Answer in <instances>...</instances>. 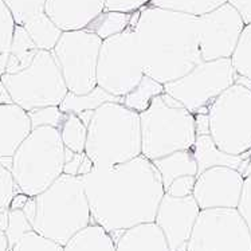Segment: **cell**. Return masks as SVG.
<instances>
[{"label":"cell","mask_w":251,"mask_h":251,"mask_svg":"<svg viewBox=\"0 0 251 251\" xmlns=\"http://www.w3.org/2000/svg\"><path fill=\"white\" fill-rule=\"evenodd\" d=\"M199 212V205L192 195L176 198L164 194L160 200L154 223L163 231L169 250H185Z\"/></svg>","instance_id":"15"},{"label":"cell","mask_w":251,"mask_h":251,"mask_svg":"<svg viewBox=\"0 0 251 251\" xmlns=\"http://www.w3.org/2000/svg\"><path fill=\"white\" fill-rule=\"evenodd\" d=\"M0 79L10 93L12 102L26 112L59 106L69 92L55 56L47 50L36 52L26 69L12 74L4 73Z\"/></svg>","instance_id":"8"},{"label":"cell","mask_w":251,"mask_h":251,"mask_svg":"<svg viewBox=\"0 0 251 251\" xmlns=\"http://www.w3.org/2000/svg\"><path fill=\"white\" fill-rule=\"evenodd\" d=\"M28 113L31 126L38 128V126H54L58 128L62 123V118L65 113L62 112L59 106H46V108L32 109Z\"/></svg>","instance_id":"33"},{"label":"cell","mask_w":251,"mask_h":251,"mask_svg":"<svg viewBox=\"0 0 251 251\" xmlns=\"http://www.w3.org/2000/svg\"><path fill=\"white\" fill-rule=\"evenodd\" d=\"M58 130L61 133L62 143L65 145V148L77 153L85 152L87 125L83 123L82 118L78 114L65 113L61 125L58 126Z\"/></svg>","instance_id":"26"},{"label":"cell","mask_w":251,"mask_h":251,"mask_svg":"<svg viewBox=\"0 0 251 251\" xmlns=\"http://www.w3.org/2000/svg\"><path fill=\"white\" fill-rule=\"evenodd\" d=\"M32 231V226L25 215L23 210H10L8 214V226L5 230V235L8 239V249L15 245L22 236Z\"/></svg>","instance_id":"31"},{"label":"cell","mask_w":251,"mask_h":251,"mask_svg":"<svg viewBox=\"0 0 251 251\" xmlns=\"http://www.w3.org/2000/svg\"><path fill=\"white\" fill-rule=\"evenodd\" d=\"M106 102L123 103V97L113 96L97 85L92 92L86 93V94H74L72 92H67L63 101L59 105V109L63 113L79 114V113L86 112V110H96Z\"/></svg>","instance_id":"23"},{"label":"cell","mask_w":251,"mask_h":251,"mask_svg":"<svg viewBox=\"0 0 251 251\" xmlns=\"http://www.w3.org/2000/svg\"><path fill=\"white\" fill-rule=\"evenodd\" d=\"M28 198L30 196H27L26 194H22V192L15 194V196L11 200L10 210H23V207L26 205Z\"/></svg>","instance_id":"40"},{"label":"cell","mask_w":251,"mask_h":251,"mask_svg":"<svg viewBox=\"0 0 251 251\" xmlns=\"http://www.w3.org/2000/svg\"><path fill=\"white\" fill-rule=\"evenodd\" d=\"M93 223L116 241L124 230L154 222L164 187L153 163L140 154L121 164L93 168L82 176Z\"/></svg>","instance_id":"1"},{"label":"cell","mask_w":251,"mask_h":251,"mask_svg":"<svg viewBox=\"0 0 251 251\" xmlns=\"http://www.w3.org/2000/svg\"><path fill=\"white\" fill-rule=\"evenodd\" d=\"M236 210L243 218V221L246 223L247 228H249L251 234V174L245 176L241 199H239Z\"/></svg>","instance_id":"36"},{"label":"cell","mask_w":251,"mask_h":251,"mask_svg":"<svg viewBox=\"0 0 251 251\" xmlns=\"http://www.w3.org/2000/svg\"><path fill=\"white\" fill-rule=\"evenodd\" d=\"M18 192L10 168L0 161V207H10L11 200Z\"/></svg>","instance_id":"35"},{"label":"cell","mask_w":251,"mask_h":251,"mask_svg":"<svg viewBox=\"0 0 251 251\" xmlns=\"http://www.w3.org/2000/svg\"><path fill=\"white\" fill-rule=\"evenodd\" d=\"M114 242L116 251H171L163 231L154 222L129 227Z\"/></svg>","instance_id":"18"},{"label":"cell","mask_w":251,"mask_h":251,"mask_svg":"<svg viewBox=\"0 0 251 251\" xmlns=\"http://www.w3.org/2000/svg\"><path fill=\"white\" fill-rule=\"evenodd\" d=\"M231 58L201 61L183 77L164 83V93L194 114H207L218 96L236 82Z\"/></svg>","instance_id":"10"},{"label":"cell","mask_w":251,"mask_h":251,"mask_svg":"<svg viewBox=\"0 0 251 251\" xmlns=\"http://www.w3.org/2000/svg\"><path fill=\"white\" fill-rule=\"evenodd\" d=\"M94 168L92 160L87 157L85 152L77 153L70 149L65 148V165H63V174L72 175V176H85L90 174Z\"/></svg>","instance_id":"32"},{"label":"cell","mask_w":251,"mask_h":251,"mask_svg":"<svg viewBox=\"0 0 251 251\" xmlns=\"http://www.w3.org/2000/svg\"><path fill=\"white\" fill-rule=\"evenodd\" d=\"M102 39L92 31H62L51 51L61 67L67 90L86 94L97 86V62Z\"/></svg>","instance_id":"11"},{"label":"cell","mask_w":251,"mask_h":251,"mask_svg":"<svg viewBox=\"0 0 251 251\" xmlns=\"http://www.w3.org/2000/svg\"><path fill=\"white\" fill-rule=\"evenodd\" d=\"M7 63H8V52L0 54V78H1V75L5 73Z\"/></svg>","instance_id":"43"},{"label":"cell","mask_w":251,"mask_h":251,"mask_svg":"<svg viewBox=\"0 0 251 251\" xmlns=\"http://www.w3.org/2000/svg\"><path fill=\"white\" fill-rule=\"evenodd\" d=\"M245 22L239 12L225 3L211 12L198 16V36L203 61L231 58Z\"/></svg>","instance_id":"13"},{"label":"cell","mask_w":251,"mask_h":251,"mask_svg":"<svg viewBox=\"0 0 251 251\" xmlns=\"http://www.w3.org/2000/svg\"><path fill=\"white\" fill-rule=\"evenodd\" d=\"M133 14V12H132ZM132 14L128 12H118V11H105L93 19L86 30L92 31L101 39H106L110 36L123 32L128 27Z\"/></svg>","instance_id":"27"},{"label":"cell","mask_w":251,"mask_h":251,"mask_svg":"<svg viewBox=\"0 0 251 251\" xmlns=\"http://www.w3.org/2000/svg\"><path fill=\"white\" fill-rule=\"evenodd\" d=\"M38 51L39 49L35 45V42L32 41V38L28 35L26 28L16 25L11 42L10 52H8V63L5 73L12 74L26 69L35 58Z\"/></svg>","instance_id":"22"},{"label":"cell","mask_w":251,"mask_h":251,"mask_svg":"<svg viewBox=\"0 0 251 251\" xmlns=\"http://www.w3.org/2000/svg\"><path fill=\"white\" fill-rule=\"evenodd\" d=\"M185 251H251V234L236 208L200 210Z\"/></svg>","instance_id":"12"},{"label":"cell","mask_w":251,"mask_h":251,"mask_svg":"<svg viewBox=\"0 0 251 251\" xmlns=\"http://www.w3.org/2000/svg\"><path fill=\"white\" fill-rule=\"evenodd\" d=\"M106 0H46L45 11L62 31L82 30L105 10Z\"/></svg>","instance_id":"16"},{"label":"cell","mask_w":251,"mask_h":251,"mask_svg":"<svg viewBox=\"0 0 251 251\" xmlns=\"http://www.w3.org/2000/svg\"><path fill=\"white\" fill-rule=\"evenodd\" d=\"M32 130L28 113L16 103H0V161L10 168L18 147Z\"/></svg>","instance_id":"17"},{"label":"cell","mask_w":251,"mask_h":251,"mask_svg":"<svg viewBox=\"0 0 251 251\" xmlns=\"http://www.w3.org/2000/svg\"><path fill=\"white\" fill-rule=\"evenodd\" d=\"M140 128L141 154L151 161L191 149L196 140L195 114L167 93L152 98L140 113Z\"/></svg>","instance_id":"6"},{"label":"cell","mask_w":251,"mask_h":251,"mask_svg":"<svg viewBox=\"0 0 251 251\" xmlns=\"http://www.w3.org/2000/svg\"><path fill=\"white\" fill-rule=\"evenodd\" d=\"M227 3L239 12L245 25L251 23V0H227Z\"/></svg>","instance_id":"39"},{"label":"cell","mask_w":251,"mask_h":251,"mask_svg":"<svg viewBox=\"0 0 251 251\" xmlns=\"http://www.w3.org/2000/svg\"><path fill=\"white\" fill-rule=\"evenodd\" d=\"M148 3H151V0H106L105 11H118V12L132 14Z\"/></svg>","instance_id":"38"},{"label":"cell","mask_w":251,"mask_h":251,"mask_svg":"<svg viewBox=\"0 0 251 251\" xmlns=\"http://www.w3.org/2000/svg\"><path fill=\"white\" fill-rule=\"evenodd\" d=\"M164 93V85L144 74L136 87L123 97V103L134 112L143 113L151 105L152 98Z\"/></svg>","instance_id":"25"},{"label":"cell","mask_w":251,"mask_h":251,"mask_svg":"<svg viewBox=\"0 0 251 251\" xmlns=\"http://www.w3.org/2000/svg\"><path fill=\"white\" fill-rule=\"evenodd\" d=\"M65 165V145L54 126L32 128L12 156L10 171L18 190L27 196H36L49 188L62 174Z\"/></svg>","instance_id":"5"},{"label":"cell","mask_w":251,"mask_h":251,"mask_svg":"<svg viewBox=\"0 0 251 251\" xmlns=\"http://www.w3.org/2000/svg\"><path fill=\"white\" fill-rule=\"evenodd\" d=\"M8 251H63V246L32 230L22 236Z\"/></svg>","instance_id":"30"},{"label":"cell","mask_w":251,"mask_h":251,"mask_svg":"<svg viewBox=\"0 0 251 251\" xmlns=\"http://www.w3.org/2000/svg\"><path fill=\"white\" fill-rule=\"evenodd\" d=\"M15 21L7 5L0 0V54L10 52L12 35L15 30Z\"/></svg>","instance_id":"34"},{"label":"cell","mask_w":251,"mask_h":251,"mask_svg":"<svg viewBox=\"0 0 251 251\" xmlns=\"http://www.w3.org/2000/svg\"><path fill=\"white\" fill-rule=\"evenodd\" d=\"M153 165L159 171L163 181V187H168L175 179L181 176H196L198 175V164L195 156L191 149L177 151L174 153L167 154L159 159L152 160Z\"/></svg>","instance_id":"20"},{"label":"cell","mask_w":251,"mask_h":251,"mask_svg":"<svg viewBox=\"0 0 251 251\" xmlns=\"http://www.w3.org/2000/svg\"><path fill=\"white\" fill-rule=\"evenodd\" d=\"M245 175L226 165H215L196 175L192 196L200 210L236 208Z\"/></svg>","instance_id":"14"},{"label":"cell","mask_w":251,"mask_h":251,"mask_svg":"<svg viewBox=\"0 0 251 251\" xmlns=\"http://www.w3.org/2000/svg\"><path fill=\"white\" fill-rule=\"evenodd\" d=\"M231 63L236 75L251 81V23L243 27L231 55Z\"/></svg>","instance_id":"29"},{"label":"cell","mask_w":251,"mask_h":251,"mask_svg":"<svg viewBox=\"0 0 251 251\" xmlns=\"http://www.w3.org/2000/svg\"><path fill=\"white\" fill-rule=\"evenodd\" d=\"M18 26L28 27L34 26L38 22L46 19L47 14L45 11L46 0H1Z\"/></svg>","instance_id":"24"},{"label":"cell","mask_w":251,"mask_h":251,"mask_svg":"<svg viewBox=\"0 0 251 251\" xmlns=\"http://www.w3.org/2000/svg\"><path fill=\"white\" fill-rule=\"evenodd\" d=\"M85 153L94 168L121 164L141 154L140 114L124 103L106 102L93 110Z\"/></svg>","instance_id":"4"},{"label":"cell","mask_w":251,"mask_h":251,"mask_svg":"<svg viewBox=\"0 0 251 251\" xmlns=\"http://www.w3.org/2000/svg\"><path fill=\"white\" fill-rule=\"evenodd\" d=\"M0 103H14L12 98H11L10 93L7 90V87L3 83V81L0 79Z\"/></svg>","instance_id":"42"},{"label":"cell","mask_w":251,"mask_h":251,"mask_svg":"<svg viewBox=\"0 0 251 251\" xmlns=\"http://www.w3.org/2000/svg\"><path fill=\"white\" fill-rule=\"evenodd\" d=\"M192 153L195 156L196 164H198V174L203 172L204 169L215 167V165H226L238 171H241V167L245 160V154L235 156L228 154L221 151L216 147L211 136L208 133L196 134L195 144L192 145Z\"/></svg>","instance_id":"19"},{"label":"cell","mask_w":251,"mask_h":251,"mask_svg":"<svg viewBox=\"0 0 251 251\" xmlns=\"http://www.w3.org/2000/svg\"><path fill=\"white\" fill-rule=\"evenodd\" d=\"M8 214H10V207H0V230H3L4 232L8 226Z\"/></svg>","instance_id":"41"},{"label":"cell","mask_w":251,"mask_h":251,"mask_svg":"<svg viewBox=\"0 0 251 251\" xmlns=\"http://www.w3.org/2000/svg\"><path fill=\"white\" fill-rule=\"evenodd\" d=\"M0 251H8V239L3 230H0Z\"/></svg>","instance_id":"44"},{"label":"cell","mask_w":251,"mask_h":251,"mask_svg":"<svg viewBox=\"0 0 251 251\" xmlns=\"http://www.w3.org/2000/svg\"><path fill=\"white\" fill-rule=\"evenodd\" d=\"M23 212L32 230L61 246L93 223L82 177L66 174L39 195L28 198Z\"/></svg>","instance_id":"3"},{"label":"cell","mask_w":251,"mask_h":251,"mask_svg":"<svg viewBox=\"0 0 251 251\" xmlns=\"http://www.w3.org/2000/svg\"><path fill=\"white\" fill-rule=\"evenodd\" d=\"M63 251H116V242L103 227L90 223L67 241Z\"/></svg>","instance_id":"21"},{"label":"cell","mask_w":251,"mask_h":251,"mask_svg":"<svg viewBox=\"0 0 251 251\" xmlns=\"http://www.w3.org/2000/svg\"><path fill=\"white\" fill-rule=\"evenodd\" d=\"M196 176H181L175 179L171 184L165 188V194L176 198H185L192 195L194 185H195Z\"/></svg>","instance_id":"37"},{"label":"cell","mask_w":251,"mask_h":251,"mask_svg":"<svg viewBox=\"0 0 251 251\" xmlns=\"http://www.w3.org/2000/svg\"><path fill=\"white\" fill-rule=\"evenodd\" d=\"M144 75L143 62L132 25L103 39L97 62V85L113 96L124 97L139 85Z\"/></svg>","instance_id":"9"},{"label":"cell","mask_w":251,"mask_h":251,"mask_svg":"<svg viewBox=\"0 0 251 251\" xmlns=\"http://www.w3.org/2000/svg\"><path fill=\"white\" fill-rule=\"evenodd\" d=\"M227 0H151V4L165 10L200 16L221 7Z\"/></svg>","instance_id":"28"},{"label":"cell","mask_w":251,"mask_h":251,"mask_svg":"<svg viewBox=\"0 0 251 251\" xmlns=\"http://www.w3.org/2000/svg\"><path fill=\"white\" fill-rule=\"evenodd\" d=\"M208 134L228 154L251 151V87L235 82L212 101L207 113Z\"/></svg>","instance_id":"7"},{"label":"cell","mask_w":251,"mask_h":251,"mask_svg":"<svg viewBox=\"0 0 251 251\" xmlns=\"http://www.w3.org/2000/svg\"><path fill=\"white\" fill-rule=\"evenodd\" d=\"M145 75L167 83L183 77L201 59L198 16L160 8L151 3L134 11L129 22Z\"/></svg>","instance_id":"2"}]
</instances>
